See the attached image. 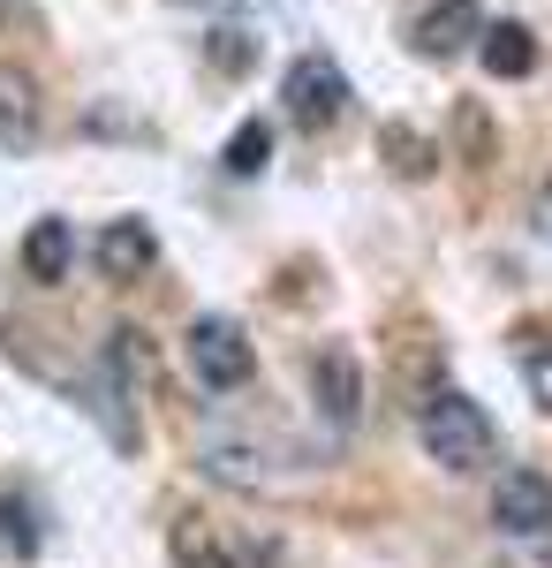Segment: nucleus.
<instances>
[{
	"instance_id": "nucleus-1",
	"label": "nucleus",
	"mask_w": 552,
	"mask_h": 568,
	"mask_svg": "<svg viewBox=\"0 0 552 568\" xmlns=\"http://www.w3.org/2000/svg\"><path fill=\"white\" fill-rule=\"evenodd\" d=\"M417 439H425L431 463H439V470H454V478L484 470V463L500 455V433H492L484 402H469L462 387H439V394L417 402Z\"/></svg>"
},
{
	"instance_id": "nucleus-2",
	"label": "nucleus",
	"mask_w": 552,
	"mask_h": 568,
	"mask_svg": "<svg viewBox=\"0 0 552 568\" xmlns=\"http://www.w3.org/2000/svg\"><path fill=\"white\" fill-rule=\"evenodd\" d=\"M190 372H197V387H213V394H235V387H251V372H257V349H251V334L235 326V318H197L190 326Z\"/></svg>"
},
{
	"instance_id": "nucleus-3",
	"label": "nucleus",
	"mask_w": 552,
	"mask_h": 568,
	"mask_svg": "<svg viewBox=\"0 0 552 568\" xmlns=\"http://www.w3.org/2000/svg\"><path fill=\"white\" fill-rule=\"evenodd\" d=\"M280 99H288V122L296 130H310V136H326L348 114V77H340V61L334 53H303L296 69H288V84H280Z\"/></svg>"
},
{
	"instance_id": "nucleus-4",
	"label": "nucleus",
	"mask_w": 552,
	"mask_h": 568,
	"mask_svg": "<svg viewBox=\"0 0 552 568\" xmlns=\"http://www.w3.org/2000/svg\"><path fill=\"white\" fill-rule=\"evenodd\" d=\"M310 402H318V417H326L334 433H356V417H364V372H356L348 349L310 356Z\"/></svg>"
},
{
	"instance_id": "nucleus-5",
	"label": "nucleus",
	"mask_w": 552,
	"mask_h": 568,
	"mask_svg": "<svg viewBox=\"0 0 552 568\" xmlns=\"http://www.w3.org/2000/svg\"><path fill=\"white\" fill-rule=\"evenodd\" d=\"M492 524L508 538H545L552 530V478L545 470H508L492 485Z\"/></svg>"
},
{
	"instance_id": "nucleus-6",
	"label": "nucleus",
	"mask_w": 552,
	"mask_h": 568,
	"mask_svg": "<svg viewBox=\"0 0 552 568\" xmlns=\"http://www.w3.org/2000/svg\"><path fill=\"white\" fill-rule=\"evenodd\" d=\"M477 31H484V8L477 0H431L425 16H417V31H409V45L425 61H454V53L477 45Z\"/></svg>"
},
{
	"instance_id": "nucleus-7",
	"label": "nucleus",
	"mask_w": 552,
	"mask_h": 568,
	"mask_svg": "<svg viewBox=\"0 0 552 568\" xmlns=\"http://www.w3.org/2000/svg\"><path fill=\"white\" fill-rule=\"evenodd\" d=\"M39 130H45L39 77H31V69H16V61H0V144H8V152H31Z\"/></svg>"
},
{
	"instance_id": "nucleus-8",
	"label": "nucleus",
	"mask_w": 552,
	"mask_h": 568,
	"mask_svg": "<svg viewBox=\"0 0 552 568\" xmlns=\"http://www.w3.org/2000/svg\"><path fill=\"white\" fill-rule=\"evenodd\" d=\"M152 258H160V243H152L144 220H114V227L99 235V273H106V281H136V273H152Z\"/></svg>"
},
{
	"instance_id": "nucleus-9",
	"label": "nucleus",
	"mask_w": 552,
	"mask_h": 568,
	"mask_svg": "<svg viewBox=\"0 0 552 568\" xmlns=\"http://www.w3.org/2000/svg\"><path fill=\"white\" fill-rule=\"evenodd\" d=\"M477 61H484V77H530L538 69V39H530V23H484L477 31Z\"/></svg>"
},
{
	"instance_id": "nucleus-10",
	"label": "nucleus",
	"mask_w": 552,
	"mask_h": 568,
	"mask_svg": "<svg viewBox=\"0 0 552 568\" xmlns=\"http://www.w3.org/2000/svg\"><path fill=\"white\" fill-rule=\"evenodd\" d=\"M69 265H76L69 220H39V227L23 235V273H31V281H69Z\"/></svg>"
},
{
	"instance_id": "nucleus-11",
	"label": "nucleus",
	"mask_w": 552,
	"mask_h": 568,
	"mask_svg": "<svg viewBox=\"0 0 552 568\" xmlns=\"http://www.w3.org/2000/svg\"><path fill=\"white\" fill-rule=\"evenodd\" d=\"M0 554L8 561H31L39 554V524H31V508L16 493H0Z\"/></svg>"
},
{
	"instance_id": "nucleus-12",
	"label": "nucleus",
	"mask_w": 552,
	"mask_h": 568,
	"mask_svg": "<svg viewBox=\"0 0 552 568\" xmlns=\"http://www.w3.org/2000/svg\"><path fill=\"white\" fill-rule=\"evenodd\" d=\"M265 160H273V130L265 122H243V130L227 136V175H265Z\"/></svg>"
},
{
	"instance_id": "nucleus-13",
	"label": "nucleus",
	"mask_w": 552,
	"mask_h": 568,
	"mask_svg": "<svg viewBox=\"0 0 552 568\" xmlns=\"http://www.w3.org/2000/svg\"><path fill=\"white\" fill-rule=\"evenodd\" d=\"M251 61H257L251 31H213V69H227V77H243Z\"/></svg>"
},
{
	"instance_id": "nucleus-14",
	"label": "nucleus",
	"mask_w": 552,
	"mask_h": 568,
	"mask_svg": "<svg viewBox=\"0 0 552 568\" xmlns=\"http://www.w3.org/2000/svg\"><path fill=\"white\" fill-rule=\"evenodd\" d=\"M182 554H190L197 568H273L265 554H213V546H190V538H182Z\"/></svg>"
},
{
	"instance_id": "nucleus-15",
	"label": "nucleus",
	"mask_w": 552,
	"mask_h": 568,
	"mask_svg": "<svg viewBox=\"0 0 552 568\" xmlns=\"http://www.w3.org/2000/svg\"><path fill=\"white\" fill-rule=\"evenodd\" d=\"M530 394L552 409V356H530Z\"/></svg>"
}]
</instances>
